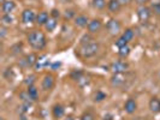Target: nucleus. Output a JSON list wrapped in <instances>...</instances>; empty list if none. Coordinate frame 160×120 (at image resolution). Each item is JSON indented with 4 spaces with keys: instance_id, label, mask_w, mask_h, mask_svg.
Wrapping results in <instances>:
<instances>
[{
    "instance_id": "1",
    "label": "nucleus",
    "mask_w": 160,
    "mask_h": 120,
    "mask_svg": "<svg viewBox=\"0 0 160 120\" xmlns=\"http://www.w3.org/2000/svg\"><path fill=\"white\" fill-rule=\"evenodd\" d=\"M27 41L29 43V46L32 49H36V50H41L46 47L47 45V40H46V36L45 34L40 30H32L28 34L27 36Z\"/></svg>"
},
{
    "instance_id": "2",
    "label": "nucleus",
    "mask_w": 160,
    "mask_h": 120,
    "mask_svg": "<svg viewBox=\"0 0 160 120\" xmlns=\"http://www.w3.org/2000/svg\"><path fill=\"white\" fill-rule=\"evenodd\" d=\"M99 48H100V45L95 42V40H93L86 45H81L80 54L83 58H92L99 52Z\"/></svg>"
},
{
    "instance_id": "3",
    "label": "nucleus",
    "mask_w": 160,
    "mask_h": 120,
    "mask_svg": "<svg viewBox=\"0 0 160 120\" xmlns=\"http://www.w3.org/2000/svg\"><path fill=\"white\" fill-rule=\"evenodd\" d=\"M38 59H39V58L36 56L35 53H30V54L25 55L24 58H22V59H19L18 65H19L21 67H23V69H28V67L35 66L36 61H38Z\"/></svg>"
},
{
    "instance_id": "4",
    "label": "nucleus",
    "mask_w": 160,
    "mask_h": 120,
    "mask_svg": "<svg viewBox=\"0 0 160 120\" xmlns=\"http://www.w3.org/2000/svg\"><path fill=\"white\" fill-rule=\"evenodd\" d=\"M129 69V64L127 61H123V60H116L113 61L111 66H110V70L113 73H125Z\"/></svg>"
},
{
    "instance_id": "5",
    "label": "nucleus",
    "mask_w": 160,
    "mask_h": 120,
    "mask_svg": "<svg viewBox=\"0 0 160 120\" xmlns=\"http://www.w3.org/2000/svg\"><path fill=\"white\" fill-rule=\"evenodd\" d=\"M106 29H107V31L111 36H116V35H119L120 30H122V25H120L119 21L110 19L106 24Z\"/></svg>"
},
{
    "instance_id": "6",
    "label": "nucleus",
    "mask_w": 160,
    "mask_h": 120,
    "mask_svg": "<svg viewBox=\"0 0 160 120\" xmlns=\"http://www.w3.org/2000/svg\"><path fill=\"white\" fill-rule=\"evenodd\" d=\"M151 15H152V10L147 7V6H144V5L137 8V17H138L140 22H142V23L148 22V19L151 18Z\"/></svg>"
},
{
    "instance_id": "7",
    "label": "nucleus",
    "mask_w": 160,
    "mask_h": 120,
    "mask_svg": "<svg viewBox=\"0 0 160 120\" xmlns=\"http://www.w3.org/2000/svg\"><path fill=\"white\" fill-rule=\"evenodd\" d=\"M125 82H127V79L124 77V73H113V76L110 79L111 85L114 88H122L125 84Z\"/></svg>"
},
{
    "instance_id": "8",
    "label": "nucleus",
    "mask_w": 160,
    "mask_h": 120,
    "mask_svg": "<svg viewBox=\"0 0 160 120\" xmlns=\"http://www.w3.org/2000/svg\"><path fill=\"white\" fill-rule=\"evenodd\" d=\"M36 16L38 15H35V12L32 11V10H29V8H27V10H24L23 12H22V22L24 24H29V23H32V22H35V19H36Z\"/></svg>"
},
{
    "instance_id": "9",
    "label": "nucleus",
    "mask_w": 160,
    "mask_h": 120,
    "mask_svg": "<svg viewBox=\"0 0 160 120\" xmlns=\"http://www.w3.org/2000/svg\"><path fill=\"white\" fill-rule=\"evenodd\" d=\"M41 85H42V89L43 90H51V89L54 87V77L52 76V74H46L45 77H43V79H42V83H41Z\"/></svg>"
},
{
    "instance_id": "10",
    "label": "nucleus",
    "mask_w": 160,
    "mask_h": 120,
    "mask_svg": "<svg viewBox=\"0 0 160 120\" xmlns=\"http://www.w3.org/2000/svg\"><path fill=\"white\" fill-rule=\"evenodd\" d=\"M16 8V4L12 1V0H6V1H2L1 4V11L4 15H11V12Z\"/></svg>"
},
{
    "instance_id": "11",
    "label": "nucleus",
    "mask_w": 160,
    "mask_h": 120,
    "mask_svg": "<svg viewBox=\"0 0 160 120\" xmlns=\"http://www.w3.org/2000/svg\"><path fill=\"white\" fill-rule=\"evenodd\" d=\"M89 18L87 16H84V15H78V16H76L73 18V23L76 26H78V28H86V26H88L89 24Z\"/></svg>"
},
{
    "instance_id": "12",
    "label": "nucleus",
    "mask_w": 160,
    "mask_h": 120,
    "mask_svg": "<svg viewBox=\"0 0 160 120\" xmlns=\"http://www.w3.org/2000/svg\"><path fill=\"white\" fill-rule=\"evenodd\" d=\"M101 26H102V23H101L100 19H92V21L89 22L87 29H88L89 34H94V32L100 31Z\"/></svg>"
},
{
    "instance_id": "13",
    "label": "nucleus",
    "mask_w": 160,
    "mask_h": 120,
    "mask_svg": "<svg viewBox=\"0 0 160 120\" xmlns=\"http://www.w3.org/2000/svg\"><path fill=\"white\" fill-rule=\"evenodd\" d=\"M137 109V103L134 98H128L124 103V111L128 114H132Z\"/></svg>"
},
{
    "instance_id": "14",
    "label": "nucleus",
    "mask_w": 160,
    "mask_h": 120,
    "mask_svg": "<svg viewBox=\"0 0 160 120\" xmlns=\"http://www.w3.org/2000/svg\"><path fill=\"white\" fill-rule=\"evenodd\" d=\"M52 114H53V117H54L56 119H60L65 114V108L59 103L54 104L53 108H52Z\"/></svg>"
},
{
    "instance_id": "15",
    "label": "nucleus",
    "mask_w": 160,
    "mask_h": 120,
    "mask_svg": "<svg viewBox=\"0 0 160 120\" xmlns=\"http://www.w3.org/2000/svg\"><path fill=\"white\" fill-rule=\"evenodd\" d=\"M48 19H49L48 12H46V11H41V12H39V15L36 16L35 23L38 24V25H43V26H45V24L47 23Z\"/></svg>"
},
{
    "instance_id": "16",
    "label": "nucleus",
    "mask_w": 160,
    "mask_h": 120,
    "mask_svg": "<svg viewBox=\"0 0 160 120\" xmlns=\"http://www.w3.org/2000/svg\"><path fill=\"white\" fill-rule=\"evenodd\" d=\"M149 109L154 114L160 113V100L158 97H153L152 100L149 101Z\"/></svg>"
},
{
    "instance_id": "17",
    "label": "nucleus",
    "mask_w": 160,
    "mask_h": 120,
    "mask_svg": "<svg viewBox=\"0 0 160 120\" xmlns=\"http://www.w3.org/2000/svg\"><path fill=\"white\" fill-rule=\"evenodd\" d=\"M120 7H122V5L119 4L118 0H110V1L107 2V8H108V11L112 12V13L119 12Z\"/></svg>"
},
{
    "instance_id": "18",
    "label": "nucleus",
    "mask_w": 160,
    "mask_h": 120,
    "mask_svg": "<svg viewBox=\"0 0 160 120\" xmlns=\"http://www.w3.org/2000/svg\"><path fill=\"white\" fill-rule=\"evenodd\" d=\"M134 35H135L134 30H132L131 28H128V29H125V31H123V34H122V37H123V39H124V40L129 43L130 41L134 39Z\"/></svg>"
},
{
    "instance_id": "19",
    "label": "nucleus",
    "mask_w": 160,
    "mask_h": 120,
    "mask_svg": "<svg viewBox=\"0 0 160 120\" xmlns=\"http://www.w3.org/2000/svg\"><path fill=\"white\" fill-rule=\"evenodd\" d=\"M28 94H29V97H30V100L32 101H36L38 100V97H39V91H38V89L36 87H34V85H30V87H28Z\"/></svg>"
},
{
    "instance_id": "20",
    "label": "nucleus",
    "mask_w": 160,
    "mask_h": 120,
    "mask_svg": "<svg viewBox=\"0 0 160 120\" xmlns=\"http://www.w3.org/2000/svg\"><path fill=\"white\" fill-rule=\"evenodd\" d=\"M45 28H46V30L47 31H53L54 29L57 28V19L56 18H52V17H49V19L47 21V23L45 24Z\"/></svg>"
},
{
    "instance_id": "21",
    "label": "nucleus",
    "mask_w": 160,
    "mask_h": 120,
    "mask_svg": "<svg viewBox=\"0 0 160 120\" xmlns=\"http://www.w3.org/2000/svg\"><path fill=\"white\" fill-rule=\"evenodd\" d=\"M130 52H131V48L127 45V46H124V47L119 48V50H118V55H119L120 58H127V56L130 54Z\"/></svg>"
},
{
    "instance_id": "22",
    "label": "nucleus",
    "mask_w": 160,
    "mask_h": 120,
    "mask_svg": "<svg viewBox=\"0 0 160 120\" xmlns=\"http://www.w3.org/2000/svg\"><path fill=\"white\" fill-rule=\"evenodd\" d=\"M106 97H107V95L105 94L104 91L98 90L95 94H94V98H93V100H94L95 102H101V101H104Z\"/></svg>"
},
{
    "instance_id": "23",
    "label": "nucleus",
    "mask_w": 160,
    "mask_h": 120,
    "mask_svg": "<svg viewBox=\"0 0 160 120\" xmlns=\"http://www.w3.org/2000/svg\"><path fill=\"white\" fill-rule=\"evenodd\" d=\"M93 6L98 10H102L106 6V0H92Z\"/></svg>"
},
{
    "instance_id": "24",
    "label": "nucleus",
    "mask_w": 160,
    "mask_h": 120,
    "mask_svg": "<svg viewBox=\"0 0 160 120\" xmlns=\"http://www.w3.org/2000/svg\"><path fill=\"white\" fill-rule=\"evenodd\" d=\"M35 78H36V76H35V74H30V76H28V77L24 79V84H25V85H28V87H30V85L34 84Z\"/></svg>"
},
{
    "instance_id": "25",
    "label": "nucleus",
    "mask_w": 160,
    "mask_h": 120,
    "mask_svg": "<svg viewBox=\"0 0 160 120\" xmlns=\"http://www.w3.org/2000/svg\"><path fill=\"white\" fill-rule=\"evenodd\" d=\"M1 22H2V24H11L13 22V18H12L11 15H2Z\"/></svg>"
},
{
    "instance_id": "26",
    "label": "nucleus",
    "mask_w": 160,
    "mask_h": 120,
    "mask_svg": "<svg viewBox=\"0 0 160 120\" xmlns=\"http://www.w3.org/2000/svg\"><path fill=\"white\" fill-rule=\"evenodd\" d=\"M114 45H116V46H117L118 48H122V47H124V46H127V45H128V42L124 40L122 36H120V37H118V39L116 40Z\"/></svg>"
},
{
    "instance_id": "27",
    "label": "nucleus",
    "mask_w": 160,
    "mask_h": 120,
    "mask_svg": "<svg viewBox=\"0 0 160 120\" xmlns=\"http://www.w3.org/2000/svg\"><path fill=\"white\" fill-rule=\"evenodd\" d=\"M81 120H95L94 119V115L90 112H84L82 115H81Z\"/></svg>"
},
{
    "instance_id": "28",
    "label": "nucleus",
    "mask_w": 160,
    "mask_h": 120,
    "mask_svg": "<svg viewBox=\"0 0 160 120\" xmlns=\"http://www.w3.org/2000/svg\"><path fill=\"white\" fill-rule=\"evenodd\" d=\"M82 76H83V72L80 71V70H78V71H72L71 72V78L72 79H75V80H78Z\"/></svg>"
},
{
    "instance_id": "29",
    "label": "nucleus",
    "mask_w": 160,
    "mask_h": 120,
    "mask_svg": "<svg viewBox=\"0 0 160 120\" xmlns=\"http://www.w3.org/2000/svg\"><path fill=\"white\" fill-rule=\"evenodd\" d=\"M75 10H66L65 11V16H64V18L65 19H71L72 17H75Z\"/></svg>"
},
{
    "instance_id": "30",
    "label": "nucleus",
    "mask_w": 160,
    "mask_h": 120,
    "mask_svg": "<svg viewBox=\"0 0 160 120\" xmlns=\"http://www.w3.org/2000/svg\"><path fill=\"white\" fill-rule=\"evenodd\" d=\"M77 82H78V84H80L81 87H83V85H86V84H88V83H89V78H88V77H86V76L83 74L80 79L77 80Z\"/></svg>"
},
{
    "instance_id": "31",
    "label": "nucleus",
    "mask_w": 160,
    "mask_h": 120,
    "mask_svg": "<svg viewBox=\"0 0 160 120\" xmlns=\"http://www.w3.org/2000/svg\"><path fill=\"white\" fill-rule=\"evenodd\" d=\"M151 10L157 15L160 16V4H155V5H151Z\"/></svg>"
},
{
    "instance_id": "32",
    "label": "nucleus",
    "mask_w": 160,
    "mask_h": 120,
    "mask_svg": "<svg viewBox=\"0 0 160 120\" xmlns=\"http://www.w3.org/2000/svg\"><path fill=\"white\" fill-rule=\"evenodd\" d=\"M6 34H8V29H6V26L2 24L1 25V28H0V39H5V36H6Z\"/></svg>"
},
{
    "instance_id": "33",
    "label": "nucleus",
    "mask_w": 160,
    "mask_h": 120,
    "mask_svg": "<svg viewBox=\"0 0 160 120\" xmlns=\"http://www.w3.org/2000/svg\"><path fill=\"white\" fill-rule=\"evenodd\" d=\"M51 17H52V18H56V19H58V18L60 17V11H59L58 8H53V10L51 11Z\"/></svg>"
},
{
    "instance_id": "34",
    "label": "nucleus",
    "mask_w": 160,
    "mask_h": 120,
    "mask_svg": "<svg viewBox=\"0 0 160 120\" xmlns=\"http://www.w3.org/2000/svg\"><path fill=\"white\" fill-rule=\"evenodd\" d=\"M90 41H93V39H92L89 35H84V36L81 39V45H86V43H88Z\"/></svg>"
},
{
    "instance_id": "35",
    "label": "nucleus",
    "mask_w": 160,
    "mask_h": 120,
    "mask_svg": "<svg viewBox=\"0 0 160 120\" xmlns=\"http://www.w3.org/2000/svg\"><path fill=\"white\" fill-rule=\"evenodd\" d=\"M119 1V4L122 6H125V5H129L130 2H131V0H118Z\"/></svg>"
},
{
    "instance_id": "36",
    "label": "nucleus",
    "mask_w": 160,
    "mask_h": 120,
    "mask_svg": "<svg viewBox=\"0 0 160 120\" xmlns=\"http://www.w3.org/2000/svg\"><path fill=\"white\" fill-rule=\"evenodd\" d=\"M148 1H151V0H135V2H136V4H138V5H141V6H142V5H144L146 2H148Z\"/></svg>"
},
{
    "instance_id": "37",
    "label": "nucleus",
    "mask_w": 160,
    "mask_h": 120,
    "mask_svg": "<svg viewBox=\"0 0 160 120\" xmlns=\"http://www.w3.org/2000/svg\"><path fill=\"white\" fill-rule=\"evenodd\" d=\"M101 120H112V117H111V115L108 114V115H105V117Z\"/></svg>"
},
{
    "instance_id": "38",
    "label": "nucleus",
    "mask_w": 160,
    "mask_h": 120,
    "mask_svg": "<svg viewBox=\"0 0 160 120\" xmlns=\"http://www.w3.org/2000/svg\"><path fill=\"white\" fill-rule=\"evenodd\" d=\"M60 63H54V64L52 65V69H57V67H59V66H60Z\"/></svg>"
},
{
    "instance_id": "39",
    "label": "nucleus",
    "mask_w": 160,
    "mask_h": 120,
    "mask_svg": "<svg viewBox=\"0 0 160 120\" xmlns=\"http://www.w3.org/2000/svg\"><path fill=\"white\" fill-rule=\"evenodd\" d=\"M155 48H157V49H159V50H160V40H158L157 42H155Z\"/></svg>"
},
{
    "instance_id": "40",
    "label": "nucleus",
    "mask_w": 160,
    "mask_h": 120,
    "mask_svg": "<svg viewBox=\"0 0 160 120\" xmlns=\"http://www.w3.org/2000/svg\"><path fill=\"white\" fill-rule=\"evenodd\" d=\"M65 120H75V119H73L72 117H66V119H65Z\"/></svg>"
},
{
    "instance_id": "41",
    "label": "nucleus",
    "mask_w": 160,
    "mask_h": 120,
    "mask_svg": "<svg viewBox=\"0 0 160 120\" xmlns=\"http://www.w3.org/2000/svg\"><path fill=\"white\" fill-rule=\"evenodd\" d=\"M59 1H62V2H69V1H71V0H59Z\"/></svg>"
},
{
    "instance_id": "42",
    "label": "nucleus",
    "mask_w": 160,
    "mask_h": 120,
    "mask_svg": "<svg viewBox=\"0 0 160 120\" xmlns=\"http://www.w3.org/2000/svg\"><path fill=\"white\" fill-rule=\"evenodd\" d=\"M0 120H5V119H4V118H0Z\"/></svg>"
},
{
    "instance_id": "43",
    "label": "nucleus",
    "mask_w": 160,
    "mask_h": 120,
    "mask_svg": "<svg viewBox=\"0 0 160 120\" xmlns=\"http://www.w3.org/2000/svg\"><path fill=\"white\" fill-rule=\"evenodd\" d=\"M1 1H6V0H1Z\"/></svg>"
}]
</instances>
